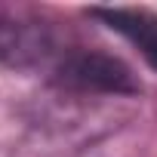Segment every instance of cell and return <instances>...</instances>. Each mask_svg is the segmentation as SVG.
<instances>
[{
    "label": "cell",
    "mask_w": 157,
    "mask_h": 157,
    "mask_svg": "<svg viewBox=\"0 0 157 157\" xmlns=\"http://www.w3.org/2000/svg\"><path fill=\"white\" fill-rule=\"evenodd\" d=\"M56 80L74 90H93V93H139L142 83L136 74L114 56L105 52H74L56 68Z\"/></svg>",
    "instance_id": "6da1fadb"
},
{
    "label": "cell",
    "mask_w": 157,
    "mask_h": 157,
    "mask_svg": "<svg viewBox=\"0 0 157 157\" xmlns=\"http://www.w3.org/2000/svg\"><path fill=\"white\" fill-rule=\"evenodd\" d=\"M96 19H102L111 31L123 34L142 56L145 62L157 71V16L151 10H136V6H111V10H93Z\"/></svg>",
    "instance_id": "7a4b0ae2"
}]
</instances>
